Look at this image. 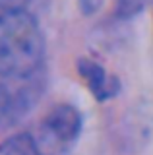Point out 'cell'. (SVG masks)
<instances>
[{
	"label": "cell",
	"mask_w": 153,
	"mask_h": 155,
	"mask_svg": "<svg viewBox=\"0 0 153 155\" xmlns=\"http://www.w3.org/2000/svg\"><path fill=\"white\" fill-rule=\"evenodd\" d=\"M45 130L56 143H72L76 142L80 130H82V116L78 109L72 105H58L47 114Z\"/></svg>",
	"instance_id": "obj_3"
},
{
	"label": "cell",
	"mask_w": 153,
	"mask_h": 155,
	"mask_svg": "<svg viewBox=\"0 0 153 155\" xmlns=\"http://www.w3.org/2000/svg\"><path fill=\"white\" fill-rule=\"evenodd\" d=\"M80 74L87 81V87L93 91V95L101 101L112 97L118 91L116 80L111 78L99 64H95L93 60H82L80 62Z\"/></svg>",
	"instance_id": "obj_4"
},
{
	"label": "cell",
	"mask_w": 153,
	"mask_h": 155,
	"mask_svg": "<svg viewBox=\"0 0 153 155\" xmlns=\"http://www.w3.org/2000/svg\"><path fill=\"white\" fill-rule=\"evenodd\" d=\"M0 155H43L29 134H18L0 147Z\"/></svg>",
	"instance_id": "obj_5"
},
{
	"label": "cell",
	"mask_w": 153,
	"mask_h": 155,
	"mask_svg": "<svg viewBox=\"0 0 153 155\" xmlns=\"http://www.w3.org/2000/svg\"><path fill=\"white\" fill-rule=\"evenodd\" d=\"M151 0H114L116 6V16L118 18H132L138 16Z\"/></svg>",
	"instance_id": "obj_6"
},
{
	"label": "cell",
	"mask_w": 153,
	"mask_h": 155,
	"mask_svg": "<svg viewBox=\"0 0 153 155\" xmlns=\"http://www.w3.org/2000/svg\"><path fill=\"white\" fill-rule=\"evenodd\" d=\"M78 4H80V8H82V12L85 16H91V14H95L101 8L103 0H78Z\"/></svg>",
	"instance_id": "obj_7"
},
{
	"label": "cell",
	"mask_w": 153,
	"mask_h": 155,
	"mask_svg": "<svg viewBox=\"0 0 153 155\" xmlns=\"http://www.w3.org/2000/svg\"><path fill=\"white\" fill-rule=\"evenodd\" d=\"M39 95V74L25 80H0V130L14 126Z\"/></svg>",
	"instance_id": "obj_2"
},
{
	"label": "cell",
	"mask_w": 153,
	"mask_h": 155,
	"mask_svg": "<svg viewBox=\"0 0 153 155\" xmlns=\"http://www.w3.org/2000/svg\"><path fill=\"white\" fill-rule=\"evenodd\" d=\"M27 4V0H0V10H21Z\"/></svg>",
	"instance_id": "obj_8"
},
{
	"label": "cell",
	"mask_w": 153,
	"mask_h": 155,
	"mask_svg": "<svg viewBox=\"0 0 153 155\" xmlns=\"http://www.w3.org/2000/svg\"><path fill=\"white\" fill-rule=\"evenodd\" d=\"M45 39L35 18L25 10L0 14V80H25L41 72Z\"/></svg>",
	"instance_id": "obj_1"
}]
</instances>
